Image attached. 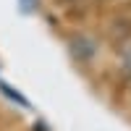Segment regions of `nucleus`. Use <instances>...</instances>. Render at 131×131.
Returning <instances> with one entry per match:
<instances>
[{"instance_id": "nucleus-1", "label": "nucleus", "mask_w": 131, "mask_h": 131, "mask_svg": "<svg viewBox=\"0 0 131 131\" xmlns=\"http://www.w3.org/2000/svg\"><path fill=\"white\" fill-rule=\"evenodd\" d=\"M21 5H24V10H29L31 5H34V0H21Z\"/></svg>"}, {"instance_id": "nucleus-2", "label": "nucleus", "mask_w": 131, "mask_h": 131, "mask_svg": "<svg viewBox=\"0 0 131 131\" xmlns=\"http://www.w3.org/2000/svg\"><path fill=\"white\" fill-rule=\"evenodd\" d=\"M123 60H126V66H128V68H131V47L126 50V58H123Z\"/></svg>"}]
</instances>
